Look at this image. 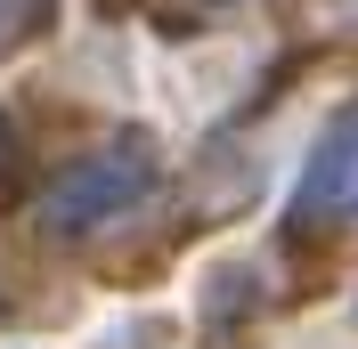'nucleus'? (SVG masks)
<instances>
[{
    "label": "nucleus",
    "mask_w": 358,
    "mask_h": 349,
    "mask_svg": "<svg viewBox=\"0 0 358 349\" xmlns=\"http://www.w3.org/2000/svg\"><path fill=\"white\" fill-rule=\"evenodd\" d=\"M147 179H155V163H147L138 147H106V154L73 163V171L49 187V219H57V228H90V219L138 203V195H147Z\"/></svg>",
    "instance_id": "1"
},
{
    "label": "nucleus",
    "mask_w": 358,
    "mask_h": 349,
    "mask_svg": "<svg viewBox=\"0 0 358 349\" xmlns=\"http://www.w3.org/2000/svg\"><path fill=\"white\" fill-rule=\"evenodd\" d=\"M301 211L310 219H358V106L326 131L310 179H301Z\"/></svg>",
    "instance_id": "2"
},
{
    "label": "nucleus",
    "mask_w": 358,
    "mask_h": 349,
    "mask_svg": "<svg viewBox=\"0 0 358 349\" xmlns=\"http://www.w3.org/2000/svg\"><path fill=\"white\" fill-rule=\"evenodd\" d=\"M41 33H49V0H0V57H17Z\"/></svg>",
    "instance_id": "3"
}]
</instances>
